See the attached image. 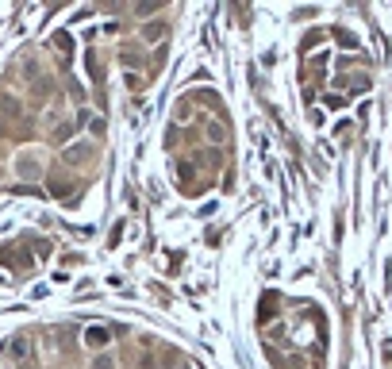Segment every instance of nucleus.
<instances>
[{
	"mask_svg": "<svg viewBox=\"0 0 392 369\" xmlns=\"http://www.w3.org/2000/svg\"><path fill=\"white\" fill-rule=\"evenodd\" d=\"M88 346H108V331L104 327H88Z\"/></svg>",
	"mask_w": 392,
	"mask_h": 369,
	"instance_id": "nucleus-1",
	"label": "nucleus"
},
{
	"mask_svg": "<svg viewBox=\"0 0 392 369\" xmlns=\"http://www.w3.org/2000/svg\"><path fill=\"white\" fill-rule=\"evenodd\" d=\"M96 369H112V358H104V362H96Z\"/></svg>",
	"mask_w": 392,
	"mask_h": 369,
	"instance_id": "nucleus-2",
	"label": "nucleus"
}]
</instances>
